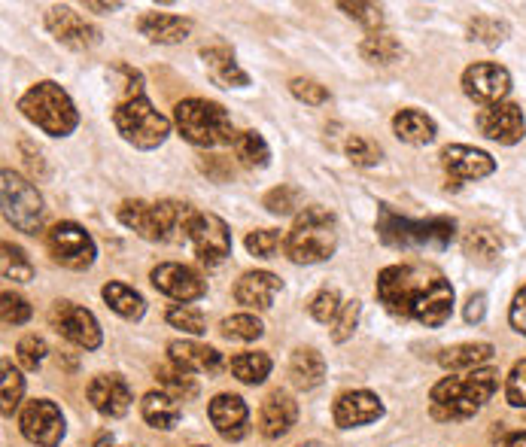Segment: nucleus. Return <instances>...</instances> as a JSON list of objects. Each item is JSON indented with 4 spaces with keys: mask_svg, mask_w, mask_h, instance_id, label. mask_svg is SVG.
<instances>
[{
    "mask_svg": "<svg viewBox=\"0 0 526 447\" xmlns=\"http://www.w3.org/2000/svg\"><path fill=\"white\" fill-rule=\"evenodd\" d=\"M378 302L399 320H417L426 329H438L454 314V286L438 274H426L414 265H390L378 274Z\"/></svg>",
    "mask_w": 526,
    "mask_h": 447,
    "instance_id": "nucleus-1",
    "label": "nucleus"
},
{
    "mask_svg": "<svg viewBox=\"0 0 526 447\" xmlns=\"http://www.w3.org/2000/svg\"><path fill=\"white\" fill-rule=\"evenodd\" d=\"M499 390L496 368H475L466 378H444L432 387V417L438 420H466L484 408V402Z\"/></svg>",
    "mask_w": 526,
    "mask_h": 447,
    "instance_id": "nucleus-2",
    "label": "nucleus"
},
{
    "mask_svg": "<svg viewBox=\"0 0 526 447\" xmlns=\"http://www.w3.org/2000/svg\"><path fill=\"white\" fill-rule=\"evenodd\" d=\"M457 235V222L450 216H432V219H408L399 216L390 204H381L378 210V238L387 247L396 250H444Z\"/></svg>",
    "mask_w": 526,
    "mask_h": 447,
    "instance_id": "nucleus-3",
    "label": "nucleus"
},
{
    "mask_svg": "<svg viewBox=\"0 0 526 447\" xmlns=\"http://www.w3.org/2000/svg\"><path fill=\"white\" fill-rule=\"evenodd\" d=\"M338 250V222L326 207H305L295 216L289 235L283 238V253L295 265L326 262Z\"/></svg>",
    "mask_w": 526,
    "mask_h": 447,
    "instance_id": "nucleus-4",
    "label": "nucleus"
},
{
    "mask_svg": "<svg viewBox=\"0 0 526 447\" xmlns=\"http://www.w3.org/2000/svg\"><path fill=\"white\" fill-rule=\"evenodd\" d=\"M189 216H192V207H186L180 201H159V204L125 201L119 207L122 226H128L134 235H140L143 241H153V244H168L180 232L186 238Z\"/></svg>",
    "mask_w": 526,
    "mask_h": 447,
    "instance_id": "nucleus-5",
    "label": "nucleus"
},
{
    "mask_svg": "<svg viewBox=\"0 0 526 447\" xmlns=\"http://www.w3.org/2000/svg\"><path fill=\"white\" fill-rule=\"evenodd\" d=\"M174 122H177V131L189 143L204 146V149L235 143V137H238L225 107H219L216 101H204V98L180 101L174 107Z\"/></svg>",
    "mask_w": 526,
    "mask_h": 447,
    "instance_id": "nucleus-6",
    "label": "nucleus"
},
{
    "mask_svg": "<svg viewBox=\"0 0 526 447\" xmlns=\"http://www.w3.org/2000/svg\"><path fill=\"white\" fill-rule=\"evenodd\" d=\"M19 110L25 119H31L37 128H43L52 137H67L80 125V113H77V107H73L70 95L58 83H49V80L31 86L22 95Z\"/></svg>",
    "mask_w": 526,
    "mask_h": 447,
    "instance_id": "nucleus-7",
    "label": "nucleus"
},
{
    "mask_svg": "<svg viewBox=\"0 0 526 447\" xmlns=\"http://www.w3.org/2000/svg\"><path fill=\"white\" fill-rule=\"evenodd\" d=\"M113 125L137 149H156L171 134L168 116H162L153 104H149L146 95L122 98L113 110Z\"/></svg>",
    "mask_w": 526,
    "mask_h": 447,
    "instance_id": "nucleus-8",
    "label": "nucleus"
},
{
    "mask_svg": "<svg viewBox=\"0 0 526 447\" xmlns=\"http://www.w3.org/2000/svg\"><path fill=\"white\" fill-rule=\"evenodd\" d=\"M0 201H4V216L13 229L25 235H37L43 229V216H46L43 195L22 174H13V171L0 174Z\"/></svg>",
    "mask_w": 526,
    "mask_h": 447,
    "instance_id": "nucleus-9",
    "label": "nucleus"
},
{
    "mask_svg": "<svg viewBox=\"0 0 526 447\" xmlns=\"http://www.w3.org/2000/svg\"><path fill=\"white\" fill-rule=\"evenodd\" d=\"M186 241L195 247V256L207 265L216 268L232 256V232L216 213H198L192 210L189 226H186Z\"/></svg>",
    "mask_w": 526,
    "mask_h": 447,
    "instance_id": "nucleus-10",
    "label": "nucleus"
},
{
    "mask_svg": "<svg viewBox=\"0 0 526 447\" xmlns=\"http://www.w3.org/2000/svg\"><path fill=\"white\" fill-rule=\"evenodd\" d=\"M46 247L49 256L70 271H86L95 262V241L77 222H58V226H52L46 232Z\"/></svg>",
    "mask_w": 526,
    "mask_h": 447,
    "instance_id": "nucleus-11",
    "label": "nucleus"
},
{
    "mask_svg": "<svg viewBox=\"0 0 526 447\" xmlns=\"http://www.w3.org/2000/svg\"><path fill=\"white\" fill-rule=\"evenodd\" d=\"M22 435L37 444V447H58L64 438V417L61 408L49 399H34L25 405L22 417H19Z\"/></svg>",
    "mask_w": 526,
    "mask_h": 447,
    "instance_id": "nucleus-12",
    "label": "nucleus"
},
{
    "mask_svg": "<svg viewBox=\"0 0 526 447\" xmlns=\"http://www.w3.org/2000/svg\"><path fill=\"white\" fill-rule=\"evenodd\" d=\"M52 326L58 329V335H64L70 344H77L83 350H98L104 335L98 320L92 317V311L73 305V302H55L52 308Z\"/></svg>",
    "mask_w": 526,
    "mask_h": 447,
    "instance_id": "nucleus-13",
    "label": "nucleus"
},
{
    "mask_svg": "<svg viewBox=\"0 0 526 447\" xmlns=\"http://www.w3.org/2000/svg\"><path fill=\"white\" fill-rule=\"evenodd\" d=\"M463 92L478 101V104H502V98L511 92V73L502 64L493 61H478L472 67H466L463 73Z\"/></svg>",
    "mask_w": 526,
    "mask_h": 447,
    "instance_id": "nucleus-14",
    "label": "nucleus"
},
{
    "mask_svg": "<svg viewBox=\"0 0 526 447\" xmlns=\"http://www.w3.org/2000/svg\"><path fill=\"white\" fill-rule=\"evenodd\" d=\"M149 280H153V286L159 292H165L168 298H174V302H180V305L198 302V298L207 292V283L201 280V274L192 271L189 265H180V262L156 265L153 274H149Z\"/></svg>",
    "mask_w": 526,
    "mask_h": 447,
    "instance_id": "nucleus-15",
    "label": "nucleus"
},
{
    "mask_svg": "<svg viewBox=\"0 0 526 447\" xmlns=\"http://www.w3.org/2000/svg\"><path fill=\"white\" fill-rule=\"evenodd\" d=\"M441 165H444L447 177L454 180V186L469 183V180L490 177V174L496 171V162H493L490 153H484V149H475V146H463V143L444 146Z\"/></svg>",
    "mask_w": 526,
    "mask_h": 447,
    "instance_id": "nucleus-16",
    "label": "nucleus"
},
{
    "mask_svg": "<svg viewBox=\"0 0 526 447\" xmlns=\"http://www.w3.org/2000/svg\"><path fill=\"white\" fill-rule=\"evenodd\" d=\"M46 28L52 31V37L70 49H92L101 43V31L95 25H89L86 19H80L70 7H52L46 13Z\"/></svg>",
    "mask_w": 526,
    "mask_h": 447,
    "instance_id": "nucleus-17",
    "label": "nucleus"
},
{
    "mask_svg": "<svg viewBox=\"0 0 526 447\" xmlns=\"http://www.w3.org/2000/svg\"><path fill=\"white\" fill-rule=\"evenodd\" d=\"M478 128L484 137L496 140V143H517L523 140L526 134V119H523V110L517 104H493V107H484L478 113Z\"/></svg>",
    "mask_w": 526,
    "mask_h": 447,
    "instance_id": "nucleus-18",
    "label": "nucleus"
},
{
    "mask_svg": "<svg viewBox=\"0 0 526 447\" xmlns=\"http://www.w3.org/2000/svg\"><path fill=\"white\" fill-rule=\"evenodd\" d=\"M213 429L225 438V441H241L250 432V408L241 396L222 393L210 402L207 408Z\"/></svg>",
    "mask_w": 526,
    "mask_h": 447,
    "instance_id": "nucleus-19",
    "label": "nucleus"
},
{
    "mask_svg": "<svg viewBox=\"0 0 526 447\" xmlns=\"http://www.w3.org/2000/svg\"><path fill=\"white\" fill-rule=\"evenodd\" d=\"M335 426L338 429H353V426H365V423H374L384 417V405L381 399L368 393V390H353V393H344L338 396L335 402Z\"/></svg>",
    "mask_w": 526,
    "mask_h": 447,
    "instance_id": "nucleus-20",
    "label": "nucleus"
},
{
    "mask_svg": "<svg viewBox=\"0 0 526 447\" xmlns=\"http://www.w3.org/2000/svg\"><path fill=\"white\" fill-rule=\"evenodd\" d=\"M89 402L104 417H125L131 408V387L119 375H98L89 384Z\"/></svg>",
    "mask_w": 526,
    "mask_h": 447,
    "instance_id": "nucleus-21",
    "label": "nucleus"
},
{
    "mask_svg": "<svg viewBox=\"0 0 526 447\" xmlns=\"http://www.w3.org/2000/svg\"><path fill=\"white\" fill-rule=\"evenodd\" d=\"M298 420V405L286 390H274L265 396L259 408V429L265 438H283Z\"/></svg>",
    "mask_w": 526,
    "mask_h": 447,
    "instance_id": "nucleus-22",
    "label": "nucleus"
},
{
    "mask_svg": "<svg viewBox=\"0 0 526 447\" xmlns=\"http://www.w3.org/2000/svg\"><path fill=\"white\" fill-rule=\"evenodd\" d=\"M277 292H280V277L271 271H247L235 286L238 305L256 308V311H268L274 305Z\"/></svg>",
    "mask_w": 526,
    "mask_h": 447,
    "instance_id": "nucleus-23",
    "label": "nucleus"
},
{
    "mask_svg": "<svg viewBox=\"0 0 526 447\" xmlns=\"http://www.w3.org/2000/svg\"><path fill=\"white\" fill-rule=\"evenodd\" d=\"M201 58L207 64L210 80L222 89H244L250 86V77L241 70V64L235 61L232 49L225 46H213V49H201Z\"/></svg>",
    "mask_w": 526,
    "mask_h": 447,
    "instance_id": "nucleus-24",
    "label": "nucleus"
},
{
    "mask_svg": "<svg viewBox=\"0 0 526 447\" xmlns=\"http://www.w3.org/2000/svg\"><path fill=\"white\" fill-rule=\"evenodd\" d=\"M171 353V365L180 371H216L222 365V353L207 347V344H195V341H171L168 344Z\"/></svg>",
    "mask_w": 526,
    "mask_h": 447,
    "instance_id": "nucleus-25",
    "label": "nucleus"
},
{
    "mask_svg": "<svg viewBox=\"0 0 526 447\" xmlns=\"http://www.w3.org/2000/svg\"><path fill=\"white\" fill-rule=\"evenodd\" d=\"M137 31L153 43H180L189 37L192 22L183 16H171V13H146L137 19Z\"/></svg>",
    "mask_w": 526,
    "mask_h": 447,
    "instance_id": "nucleus-26",
    "label": "nucleus"
},
{
    "mask_svg": "<svg viewBox=\"0 0 526 447\" xmlns=\"http://www.w3.org/2000/svg\"><path fill=\"white\" fill-rule=\"evenodd\" d=\"M289 378L298 390H314L323 384L326 378V362L317 350L311 347H302V350H295L292 359H289Z\"/></svg>",
    "mask_w": 526,
    "mask_h": 447,
    "instance_id": "nucleus-27",
    "label": "nucleus"
},
{
    "mask_svg": "<svg viewBox=\"0 0 526 447\" xmlns=\"http://www.w3.org/2000/svg\"><path fill=\"white\" fill-rule=\"evenodd\" d=\"M140 414H143V420L153 426V429L168 432V429H174L180 423V402L171 399L162 390L159 393H146L143 402H140Z\"/></svg>",
    "mask_w": 526,
    "mask_h": 447,
    "instance_id": "nucleus-28",
    "label": "nucleus"
},
{
    "mask_svg": "<svg viewBox=\"0 0 526 447\" xmlns=\"http://www.w3.org/2000/svg\"><path fill=\"white\" fill-rule=\"evenodd\" d=\"M490 356H493V344L478 341V344H457V347L441 350L438 362L447 371H475L484 362H490Z\"/></svg>",
    "mask_w": 526,
    "mask_h": 447,
    "instance_id": "nucleus-29",
    "label": "nucleus"
},
{
    "mask_svg": "<svg viewBox=\"0 0 526 447\" xmlns=\"http://www.w3.org/2000/svg\"><path fill=\"white\" fill-rule=\"evenodd\" d=\"M393 131L405 140V143H414V146H426L435 140V122L423 113V110H399L396 119H393Z\"/></svg>",
    "mask_w": 526,
    "mask_h": 447,
    "instance_id": "nucleus-30",
    "label": "nucleus"
},
{
    "mask_svg": "<svg viewBox=\"0 0 526 447\" xmlns=\"http://www.w3.org/2000/svg\"><path fill=\"white\" fill-rule=\"evenodd\" d=\"M104 302L125 320H140L146 314V302H143V295L137 289H131L128 283H107L104 286Z\"/></svg>",
    "mask_w": 526,
    "mask_h": 447,
    "instance_id": "nucleus-31",
    "label": "nucleus"
},
{
    "mask_svg": "<svg viewBox=\"0 0 526 447\" xmlns=\"http://www.w3.org/2000/svg\"><path fill=\"white\" fill-rule=\"evenodd\" d=\"M463 250L469 259L481 262V265H493L502 253V238L499 232L487 229V226H478V229H469L466 238H463Z\"/></svg>",
    "mask_w": 526,
    "mask_h": 447,
    "instance_id": "nucleus-32",
    "label": "nucleus"
},
{
    "mask_svg": "<svg viewBox=\"0 0 526 447\" xmlns=\"http://www.w3.org/2000/svg\"><path fill=\"white\" fill-rule=\"evenodd\" d=\"M232 146H235V156L244 168H265L271 162V149L259 131H241Z\"/></svg>",
    "mask_w": 526,
    "mask_h": 447,
    "instance_id": "nucleus-33",
    "label": "nucleus"
},
{
    "mask_svg": "<svg viewBox=\"0 0 526 447\" xmlns=\"http://www.w3.org/2000/svg\"><path fill=\"white\" fill-rule=\"evenodd\" d=\"M0 274H4V280H13V283H28L34 280V265L28 259V253L19 247V244H10L4 241V247H0Z\"/></svg>",
    "mask_w": 526,
    "mask_h": 447,
    "instance_id": "nucleus-34",
    "label": "nucleus"
},
{
    "mask_svg": "<svg viewBox=\"0 0 526 447\" xmlns=\"http://www.w3.org/2000/svg\"><path fill=\"white\" fill-rule=\"evenodd\" d=\"M156 381H159L162 393H168L177 402H192L198 396V384L186 375V371H180L174 365H162L156 371Z\"/></svg>",
    "mask_w": 526,
    "mask_h": 447,
    "instance_id": "nucleus-35",
    "label": "nucleus"
},
{
    "mask_svg": "<svg viewBox=\"0 0 526 447\" xmlns=\"http://www.w3.org/2000/svg\"><path fill=\"white\" fill-rule=\"evenodd\" d=\"M232 375L241 384H262L271 375V356L268 353H241L232 359Z\"/></svg>",
    "mask_w": 526,
    "mask_h": 447,
    "instance_id": "nucleus-36",
    "label": "nucleus"
},
{
    "mask_svg": "<svg viewBox=\"0 0 526 447\" xmlns=\"http://www.w3.org/2000/svg\"><path fill=\"white\" fill-rule=\"evenodd\" d=\"M359 52H362V58L371 61V64H390V61L399 58L402 46H399V40H396L393 34L378 31V34H368V37L362 40V49H359Z\"/></svg>",
    "mask_w": 526,
    "mask_h": 447,
    "instance_id": "nucleus-37",
    "label": "nucleus"
},
{
    "mask_svg": "<svg viewBox=\"0 0 526 447\" xmlns=\"http://www.w3.org/2000/svg\"><path fill=\"white\" fill-rule=\"evenodd\" d=\"M4 387H0V411H4V417H13L22 396H25V378L19 375V371L4 359Z\"/></svg>",
    "mask_w": 526,
    "mask_h": 447,
    "instance_id": "nucleus-38",
    "label": "nucleus"
},
{
    "mask_svg": "<svg viewBox=\"0 0 526 447\" xmlns=\"http://www.w3.org/2000/svg\"><path fill=\"white\" fill-rule=\"evenodd\" d=\"M219 332H222L225 338H232V341H256L265 329H262V323H259L256 317H250V314H235V317H225V320L219 323Z\"/></svg>",
    "mask_w": 526,
    "mask_h": 447,
    "instance_id": "nucleus-39",
    "label": "nucleus"
},
{
    "mask_svg": "<svg viewBox=\"0 0 526 447\" xmlns=\"http://www.w3.org/2000/svg\"><path fill=\"white\" fill-rule=\"evenodd\" d=\"M508 37V25L493 19V16H475L469 22V40L487 43V46H499Z\"/></svg>",
    "mask_w": 526,
    "mask_h": 447,
    "instance_id": "nucleus-40",
    "label": "nucleus"
},
{
    "mask_svg": "<svg viewBox=\"0 0 526 447\" xmlns=\"http://www.w3.org/2000/svg\"><path fill=\"white\" fill-rule=\"evenodd\" d=\"M347 156H350V162L353 165H359V168H368V165H378L381 162V156H384V149L374 143V140H368V137H350L347 140Z\"/></svg>",
    "mask_w": 526,
    "mask_h": 447,
    "instance_id": "nucleus-41",
    "label": "nucleus"
},
{
    "mask_svg": "<svg viewBox=\"0 0 526 447\" xmlns=\"http://www.w3.org/2000/svg\"><path fill=\"white\" fill-rule=\"evenodd\" d=\"M0 320H4V326H22L31 320V305L16 292H4L0 295Z\"/></svg>",
    "mask_w": 526,
    "mask_h": 447,
    "instance_id": "nucleus-42",
    "label": "nucleus"
},
{
    "mask_svg": "<svg viewBox=\"0 0 526 447\" xmlns=\"http://www.w3.org/2000/svg\"><path fill=\"white\" fill-rule=\"evenodd\" d=\"M168 323H171L174 329L189 332V335H204V332H207L204 314H201L198 308H192V305H177V308H171V311H168Z\"/></svg>",
    "mask_w": 526,
    "mask_h": 447,
    "instance_id": "nucleus-43",
    "label": "nucleus"
},
{
    "mask_svg": "<svg viewBox=\"0 0 526 447\" xmlns=\"http://www.w3.org/2000/svg\"><path fill=\"white\" fill-rule=\"evenodd\" d=\"M311 317L317 323H335V317L341 314V298L335 289H320L314 298H311Z\"/></svg>",
    "mask_w": 526,
    "mask_h": 447,
    "instance_id": "nucleus-44",
    "label": "nucleus"
},
{
    "mask_svg": "<svg viewBox=\"0 0 526 447\" xmlns=\"http://www.w3.org/2000/svg\"><path fill=\"white\" fill-rule=\"evenodd\" d=\"M338 10H344L347 16L359 19L365 28H371V34H378L384 28V10L378 4H350V0H341Z\"/></svg>",
    "mask_w": 526,
    "mask_h": 447,
    "instance_id": "nucleus-45",
    "label": "nucleus"
},
{
    "mask_svg": "<svg viewBox=\"0 0 526 447\" xmlns=\"http://www.w3.org/2000/svg\"><path fill=\"white\" fill-rule=\"evenodd\" d=\"M298 204H302V192H298L295 186H277L265 195V207L277 216H286L292 213Z\"/></svg>",
    "mask_w": 526,
    "mask_h": 447,
    "instance_id": "nucleus-46",
    "label": "nucleus"
},
{
    "mask_svg": "<svg viewBox=\"0 0 526 447\" xmlns=\"http://www.w3.org/2000/svg\"><path fill=\"white\" fill-rule=\"evenodd\" d=\"M244 244H247V250H250L253 256H259V259H271V256L280 250L283 238H280V232H274V229H259V232H250Z\"/></svg>",
    "mask_w": 526,
    "mask_h": 447,
    "instance_id": "nucleus-47",
    "label": "nucleus"
},
{
    "mask_svg": "<svg viewBox=\"0 0 526 447\" xmlns=\"http://www.w3.org/2000/svg\"><path fill=\"white\" fill-rule=\"evenodd\" d=\"M505 399L511 408H526V359L514 362L511 375L505 381Z\"/></svg>",
    "mask_w": 526,
    "mask_h": 447,
    "instance_id": "nucleus-48",
    "label": "nucleus"
},
{
    "mask_svg": "<svg viewBox=\"0 0 526 447\" xmlns=\"http://www.w3.org/2000/svg\"><path fill=\"white\" fill-rule=\"evenodd\" d=\"M356 323H359V302L353 298V302H344V305H341V314H338L335 323H332V341L344 344V341L353 335Z\"/></svg>",
    "mask_w": 526,
    "mask_h": 447,
    "instance_id": "nucleus-49",
    "label": "nucleus"
},
{
    "mask_svg": "<svg viewBox=\"0 0 526 447\" xmlns=\"http://www.w3.org/2000/svg\"><path fill=\"white\" fill-rule=\"evenodd\" d=\"M16 353H19V362H22L28 371H37V368L43 365V359H46V341L37 338V335H28V338L19 341Z\"/></svg>",
    "mask_w": 526,
    "mask_h": 447,
    "instance_id": "nucleus-50",
    "label": "nucleus"
},
{
    "mask_svg": "<svg viewBox=\"0 0 526 447\" xmlns=\"http://www.w3.org/2000/svg\"><path fill=\"white\" fill-rule=\"evenodd\" d=\"M289 92H292L298 101H305V104H326V101H329L326 86H320V83H314V80H302V77L289 83Z\"/></svg>",
    "mask_w": 526,
    "mask_h": 447,
    "instance_id": "nucleus-51",
    "label": "nucleus"
},
{
    "mask_svg": "<svg viewBox=\"0 0 526 447\" xmlns=\"http://www.w3.org/2000/svg\"><path fill=\"white\" fill-rule=\"evenodd\" d=\"M508 320H511V329L526 335V286L514 295L511 302V311H508Z\"/></svg>",
    "mask_w": 526,
    "mask_h": 447,
    "instance_id": "nucleus-52",
    "label": "nucleus"
},
{
    "mask_svg": "<svg viewBox=\"0 0 526 447\" xmlns=\"http://www.w3.org/2000/svg\"><path fill=\"white\" fill-rule=\"evenodd\" d=\"M484 314H487V295L475 292L469 302H466V323H481Z\"/></svg>",
    "mask_w": 526,
    "mask_h": 447,
    "instance_id": "nucleus-53",
    "label": "nucleus"
},
{
    "mask_svg": "<svg viewBox=\"0 0 526 447\" xmlns=\"http://www.w3.org/2000/svg\"><path fill=\"white\" fill-rule=\"evenodd\" d=\"M86 10H95V13H113V10H122L119 0H113V4H98V0H89Z\"/></svg>",
    "mask_w": 526,
    "mask_h": 447,
    "instance_id": "nucleus-54",
    "label": "nucleus"
},
{
    "mask_svg": "<svg viewBox=\"0 0 526 447\" xmlns=\"http://www.w3.org/2000/svg\"><path fill=\"white\" fill-rule=\"evenodd\" d=\"M502 447H526V432H514V435H508Z\"/></svg>",
    "mask_w": 526,
    "mask_h": 447,
    "instance_id": "nucleus-55",
    "label": "nucleus"
},
{
    "mask_svg": "<svg viewBox=\"0 0 526 447\" xmlns=\"http://www.w3.org/2000/svg\"><path fill=\"white\" fill-rule=\"evenodd\" d=\"M95 447H125V444H119L110 432H104V435H98V441H95Z\"/></svg>",
    "mask_w": 526,
    "mask_h": 447,
    "instance_id": "nucleus-56",
    "label": "nucleus"
},
{
    "mask_svg": "<svg viewBox=\"0 0 526 447\" xmlns=\"http://www.w3.org/2000/svg\"><path fill=\"white\" fill-rule=\"evenodd\" d=\"M302 447H323V444H317V441H308V444H302Z\"/></svg>",
    "mask_w": 526,
    "mask_h": 447,
    "instance_id": "nucleus-57",
    "label": "nucleus"
},
{
    "mask_svg": "<svg viewBox=\"0 0 526 447\" xmlns=\"http://www.w3.org/2000/svg\"><path fill=\"white\" fill-rule=\"evenodd\" d=\"M195 447H207V444H195Z\"/></svg>",
    "mask_w": 526,
    "mask_h": 447,
    "instance_id": "nucleus-58",
    "label": "nucleus"
}]
</instances>
